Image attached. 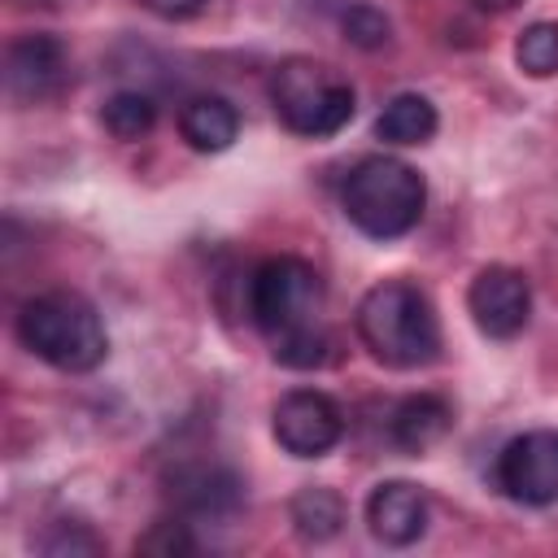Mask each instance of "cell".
I'll use <instances>...</instances> for the list:
<instances>
[{"label": "cell", "instance_id": "cell-5", "mask_svg": "<svg viewBox=\"0 0 558 558\" xmlns=\"http://www.w3.org/2000/svg\"><path fill=\"white\" fill-rule=\"evenodd\" d=\"M270 105L279 122L305 140H327L353 118V87L327 61L288 57L270 74Z\"/></svg>", "mask_w": 558, "mask_h": 558}, {"label": "cell", "instance_id": "cell-13", "mask_svg": "<svg viewBox=\"0 0 558 558\" xmlns=\"http://www.w3.org/2000/svg\"><path fill=\"white\" fill-rule=\"evenodd\" d=\"M170 493L196 514H231L240 506V480L227 466H183Z\"/></svg>", "mask_w": 558, "mask_h": 558}, {"label": "cell", "instance_id": "cell-3", "mask_svg": "<svg viewBox=\"0 0 558 558\" xmlns=\"http://www.w3.org/2000/svg\"><path fill=\"white\" fill-rule=\"evenodd\" d=\"M17 336L35 357H44L48 366L70 371V375L96 371L109 353L105 323H100L96 305L78 292H44V296L26 301L17 314Z\"/></svg>", "mask_w": 558, "mask_h": 558}, {"label": "cell", "instance_id": "cell-18", "mask_svg": "<svg viewBox=\"0 0 558 558\" xmlns=\"http://www.w3.org/2000/svg\"><path fill=\"white\" fill-rule=\"evenodd\" d=\"M340 26H344V39L357 44V48H366V52L384 48L388 44V31H392L388 17L375 4H349L344 17H340Z\"/></svg>", "mask_w": 558, "mask_h": 558}, {"label": "cell", "instance_id": "cell-20", "mask_svg": "<svg viewBox=\"0 0 558 558\" xmlns=\"http://www.w3.org/2000/svg\"><path fill=\"white\" fill-rule=\"evenodd\" d=\"M135 549H140V554H166V558H174V554H192L196 541H192L187 523H179V519H161V523H153L148 536L135 541Z\"/></svg>", "mask_w": 558, "mask_h": 558}, {"label": "cell", "instance_id": "cell-9", "mask_svg": "<svg viewBox=\"0 0 558 558\" xmlns=\"http://www.w3.org/2000/svg\"><path fill=\"white\" fill-rule=\"evenodd\" d=\"M65 44L57 35H22L17 44H9L4 57V87L13 100L35 105L61 92L65 83Z\"/></svg>", "mask_w": 558, "mask_h": 558}, {"label": "cell", "instance_id": "cell-19", "mask_svg": "<svg viewBox=\"0 0 558 558\" xmlns=\"http://www.w3.org/2000/svg\"><path fill=\"white\" fill-rule=\"evenodd\" d=\"M39 549H44L48 558H92V554L105 549V541H100L96 532H87L83 523H57V527L39 541Z\"/></svg>", "mask_w": 558, "mask_h": 558}, {"label": "cell", "instance_id": "cell-6", "mask_svg": "<svg viewBox=\"0 0 558 558\" xmlns=\"http://www.w3.org/2000/svg\"><path fill=\"white\" fill-rule=\"evenodd\" d=\"M270 427H275V440H279L283 453H292V458H323L344 436V414H340V405L327 392L296 388V392L275 401Z\"/></svg>", "mask_w": 558, "mask_h": 558}, {"label": "cell", "instance_id": "cell-8", "mask_svg": "<svg viewBox=\"0 0 558 558\" xmlns=\"http://www.w3.org/2000/svg\"><path fill=\"white\" fill-rule=\"evenodd\" d=\"M466 310L475 318V327L493 340H510L527 327L532 314V288L519 270L510 266H484L471 288H466Z\"/></svg>", "mask_w": 558, "mask_h": 558}, {"label": "cell", "instance_id": "cell-15", "mask_svg": "<svg viewBox=\"0 0 558 558\" xmlns=\"http://www.w3.org/2000/svg\"><path fill=\"white\" fill-rule=\"evenodd\" d=\"M292 527L305 541H331L344 527V501H340V493L327 488V484H305L292 497Z\"/></svg>", "mask_w": 558, "mask_h": 558}, {"label": "cell", "instance_id": "cell-22", "mask_svg": "<svg viewBox=\"0 0 558 558\" xmlns=\"http://www.w3.org/2000/svg\"><path fill=\"white\" fill-rule=\"evenodd\" d=\"M471 4H480V9H488V13H506V9H514L519 0H471Z\"/></svg>", "mask_w": 558, "mask_h": 558}, {"label": "cell", "instance_id": "cell-2", "mask_svg": "<svg viewBox=\"0 0 558 558\" xmlns=\"http://www.w3.org/2000/svg\"><path fill=\"white\" fill-rule=\"evenodd\" d=\"M357 336L384 366L397 371L427 366L440 353V318L427 292L405 279H384L357 301Z\"/></svg>", "mask_w": 558, "mask_h": 558}, {"label": "cell", "instance_id": "cell-21", "mask_svg": "<svg viewBox=\"0 0 558 558\" xmlns=\"http://www.w3.org/2000/svg\"><path fill=\"white\" fill-rule=\"evenodd\" d=\"M148 13H157V17H192L205 0H140Z\"/></svg>", "mask_w": 558, "mask_h": 558}, {"label": "cell", "instance_id": "cell-7", "mask_svg": "<svg viewBox=\"0 0 558 558\" xmlns=\"http://www.w3.org/2000/svg\"><path fill=\"white\" fill-rule=\"evenodd\" d=\"M497 488L523 506L558 501V432H523L497 458Z\"/></svg>", "mask_w": 558, "mask_h": 558}, {"label": "cell", "instance_id": "cell-12", "mask_svg": "<svg viewBox=\"0 0 558 558\" xmlns=\"http://www.w3.org/2000/svg\"><path fill=\"white\" fill-rule=\"evenodd\" d=\"M453 423V410L445 397L436 392H418V397H405L397 410H392V445L405 449V453H423L432 449L436 440H445Z\"/></svg>", "mask_w": 558, "mask_h": 558}, {"label": "cell", "instance_id": "cell-17", "mask_svg": "<svg viewBox=\"0 0 558 558\" xmlns=\"http://www.w3.org/2000/svg\"><path fill=\"white\" fill-rule=\"evenodd\" d=\"M514 61H519V70L532 74V78L558 74V22H532V26L514 39Z\"/></svg>", "mask_w": 558, "mask_h": 558}, {"label": "cell", "instance_id": "cell-11", "mask_svg": "<svg viewBox=\"0 0 558 558\" xmlns=\"http://www.w3.org/2000/svg\"><path fill=\"white\" fill-rule=\"evenodd\" d=\"M179 135L196 148V153H222L235 144L240 135V113L231 100L222 96H192L179 109Z\"/></svg>", "mask_w": 558, "mask_h": 558}, {"label": "cell", "instance_id": "cell-10", "mask_svg": "<svg viewBox=\"0 0 558 558\" xmlns=\"http://www.w3.org/2000/svg\"><path fill=\"white\" fill-rule=\"evenodd\" d=\"M366 523L384 545H414L427 527V497L410 480H388L366 497Z\"/></svg>", "mask_w": 558, "mask_h": 558}, {"label": "cell", "instance_id": "cell-23", "mask_svg": "<svg viewBox=\"0 0 558 558\" xmlns=\"http://www.w3.org/2000/svg\"><path fill=\"white\" fill-rule=\"evenodd\" d=\"M17 4H52V0H17Z\"/></svg>", "mask_w": 558, "mask_h": 558}, {"label": "cell", "instance_id": "cell-1", "mask_svg": "<svg viewBox=\"0 0 558 558\" xmlns=\"http://www.w3.org/2000/svg\"><path fill=\"white\" fill-rule=\"evenodd\" d=\"M248 314L270 336L275 362L292 371H314L327 362L323 327V279L301 257H270L248 279Z\"/></svg>", "mask_w": 558, "mask_h": 558}, {"label": "cell", "instance_id": "cell-14", "mask_svg": "<svg viewBox=\"0 0 558 558\" xmlns=\"http://www.w3.org/2000/svg\"><path fill=\"white\" fill-rule=\"evenodd\" d=\"M436 105L418 92H401L384 105V113L375 118V135L384 144H423L436 135Z\"/></svg>", "mask_w": 558, "mask_h": 558}, {"label": "cell", "instance_id": "cell-16", "mask_svg": "<svg viewBox=\"0 0 558 558\" xmlns=\"http://www.w3.org/2000/svg\"><path fill=\"white\" fill-rule=\"evenodd\" d=\"M100 122L113 140H140L153 131L157 122V105L144 96V92H113L100 109Z\"/></svg>", "mask_w": 558, "mask_h": 558}, {"label": "cell", "instance_id": "cell-4", "mask_svg": "<svg viewBox=\"0 0 558 558\" xmlns=\"http://www.w3.org/2000/svg\"><path fill=\"white\" fill-rule=\"evenodd\" d=\"M340 205L357 231L371 240H397L418 227L427 205V183L414 166L397 157H362L340 187Z\"/></svg>", "mask_w": 558, "mask_h": 558}]
</instances>
